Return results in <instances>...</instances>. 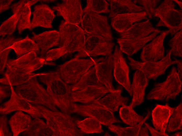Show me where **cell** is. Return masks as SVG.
<instances>
[{
	"mask_svg": "<svg viewBox=\"0 0 182 136\" xmlns=\"http://www.w3.org/2000/svg\"><path fill=\"white\" fill-rule=\"evenodd\" d=\"M14 50L18 58L32 52H36L39 49L37 44L27 35L23 39L15 42L8 48Z\"/></svg>",
	"mask_w": 182,
	"mask_h": 136,
	"instance_id": "23",
	"label": "cell"
},
{
	"mask_svg": "<svg viewBox=\"0 0 182 136\" xmlns=\"http://www.w3.org/2000/svg\"><path fill=\"white\" fill-rule=\"evenodd\" d=\"M1 95L3 96L5 95H8L10 94V89L9 87L8 86H1L0 87Z\"/></svg>",
	"mask_w": 182,
	"mask_h": 136,
	"instance_id": "36",
	"label": "cell"
},
{
	"mask_svg": "<svg viewBox=\"0 0 182 136\" xmlns=\"http://www.w3.org/2000/svg\"><path fill=\"white\" fill-rule=\"evenodd\" d=\"M176 63L178 65V74L179 78L182 81V63L181 60L176 59Z\"/></svg>",
	"mask_w": 182,
	"mask_h": 136,
	"instance_id": "37",
	"label": "cell"
},
{
	"mask_svg": "<svg viewBox=\"0 0 182 136\" xmlns=\"http://www.w3.org/2000/svg\"><path fill=\"white\" fill-rule=\"evenodd\" d=\"M109 4L105 0H88L87 4L84 9L83 13L93 11L98 13H108L110 10L108 8Z\"/></svg>",
	"mask_w": 182,
	"mask_h": 136,
	"instance_id": "28",
	"label": "cell"
},
{
	"mask_svg": "<svg viewBox=\"0 0 182 136\" xmlns=\"http://www.w3.org/2000/svg\"><path fill=\"white\" fill-rule=\"evenodd\" d=\"M138 136H149L148 129L145 125L144 127H141V128L139 132Z\"/></svg>",
	"mask_w": 182,
	"mask_h": 136,
	"instance_id": "38",
	"label": "cell"
},
{
	"mask_svg": "<svg viewBox=\"0 0 182 136\" xmlns=\"http://www.w3.org/2000/svg\"><path fill=\"white\" fill-rule=\"evenodd\" d=\"M182 104L180 103L176 108L171 116L167 126L168 132L182 129Z\"/></svg>",
	"mask_w": 182,
	"mask_h": 136,
	"instance_id": "27",
	"label": "cell"
},
{
	"mask_svg": "<svg viewBox=\"0 0 182 136\" xmlns=\"http://www.w3.org/2000/svg\"><path fill=\"white\" fill-rule=\"evenodd\" d=\"M110 3L109 17L113 18L119 14L146 11L143 7L137 5L130 0H109Z\"/></svg>",
	"mask_w": 182,
	"mask_h": 136,
	"instance_id": "20",
	"label": "cell"
},
{
	"mask_svg": "<svg viewBox=\"0 0 182 136\" xmlns=\"http://www.w3.org/2000/svg\"><path fill=\"white\" fill-rule=\"evenodd\" d=\"M81 89L78 101L84 103L97 101L106 93L110 92L104 86H90Z\"/></svg>",
	"mask_w": 182,
	"mask_h": 136,
	"instance_id": "22",
	"label": "cell"
},
{
	"mask_svg": "<svg viewBox=\"0 0 182 136\" xmlns=\"http://www.w3.org/2000/svg\"><path fill=\"white\" fill-rule=\"evenodd\" d=\"M34 9L30 30L37 26L52 28V22L55 16L54 11L45 4L36 5Z\"/></svg>",
	"mask_w": 182,
	"mask_h": 136,
	"instance_id": "15",
	"label": "cell"
},
{
	"mask_svg": "<svg viewBox=\"0 0 182 136\" xmlns=\"http://www.w3.org/2000/svg\"><path fill=\"white\" fill-rule=\"evenodd\" d=\"M161 31L154 28L149 20L136 23L127 30L120 32L117 39L122 52L130 56L137 52Z\"/></svg>",
	"mask_w": 182,
	"mask_h": 136,
	"instance_id": "1",
	"label": "cell"
},
{
	"mask_svg": "<svg viewBox=\"0 0 182 136\" xmlns=\"http://www.w3.org/2000/svg\"><path fill=\"white\" fill-rule=\"evenodd\" d=\"M95 64L96 75L99 81L110 92L115 91L116 89L112 84V71L114 65L113 54L96 59Z\"/></svg>",
	"mask_w": 182,
	"mask_h": 136,
	"instance_id": "13",
	"label": "cell"
},
{
	"mask_svg": "<svg viewBox=\"0 0 182 136\" xmlns=\"http://www.w3.org/2000/svg\"><path fill=\"white\" fill-rule=\"evenodd\" d=\"M12 49L8 48L0 51V73L3 72L7 63V58L9 53Z\"/></svg>",
	"mask_w": 182,
	"mask_h": 136,
	"instance_id": "33",
	"label": "cell"
},
{
	"mask_svg": "<svg viewBox=\"0 0 182 136\" xmlns=\"http://www.w3.org/2000/svg\"><path fill=\"white\" fill-rule=\"evenodd\" d=\"M81 23L82 29L86 33L113 40L111 27L107 16L90 11L85 14Z\"/></svg>",
	"mask_w": 182,
	"mask_h": 136,
	"instance_id": "6",
	"label": "cell"
},
{
	"mask_svg": "<svg viewBox=\"0 0 182 136\" xmlns=\"http://www.w3.org/2000/svg\"><path fill=\"white\" fill-rule=\"evenodd\" d=\"M151 15L160 19L156 26L167 27L170 30L171 35L176 34L182 29L181 10L175 8L173 0H164L152 11Z\"/></svg>",
	"mask_w": 182,
	"mask_h": 136,
	"instance_id": "4",
	"label": "cell"
},
{
	"mask_svg": "<svg viewBox=\"0 0 182 136\" xmlns=\"http://www.w3.org/2000/svg\"><path fill=\"white\" fill-rule=\"evenodd\" d=\"M172 51L170 50L161 60L155 62L137 61L128 57L129 64L132 69L142 72L148 79L155 80L159 76L163 74L167 69L172 64H176V61L171 58Z\"/></svg>",
	"mask_w": 182,
	"mask_h": 136,
	"instance_id": "7",
	"label": "cell"
},
{
	"mask_svg": "<svg viewBox=\"0 0 182 136\" xmlns=\"http://www.w3.org/2000/svg\"><path fill=\"white\" fill-rule=\"evenodd\" d=\"M182 81L176 68L172 67L164 82L156 84L147 95L148 99L168 101L175 99L181 91Z\"/></svg>",
	"mask_w": 182,
	"mask_h": 136,
	"instance_id": "5",
	"label": "cell"
},
{
	"mask_svg": "<svg viewBox=\"0 0 182 136\" xmlns=\"http://www.w3.org/2000/svg\"><path fill=\"white\" fill-rule=\"evenodd\" d=\"M114 61L113 74L116 81L122 86L130 96L132 95L129 77V70L122 52L116 46L113 54Z\"/></svg>",
	"mask_w": 182,
	"mask_h": 136,
	"instance_id": "12",
	"label": "cell"
},
{
	"mask_svg": "<svg viewBox=\"0 0 182 136\" xmlns=\"http://www.w3.org/2000/svg\"><path fill=\"white\" fill-rule=\"evenodd\" d=\"M145 125L149 131L152 136H168V135L166 133H163L158 131L154 129L148 123L144 122Z\"/></svg>",
	"mask_w": 182,
	"mask_h": 136,
	"instance_id": "34",
	"label": "cell"
},
{
	"mask_svg": "<svg viewBox=\"0 0 182 136\" xmlns=\"http://www.w3.org/2000/svg\"><path fill=\"white\" fill-rule=\"evenodd\" d=\"M174 1L175 2H176V3H177L180 6V7L181 8L182 7V3L181 2H180L179 1H178L176 0L175 1V0H174Z\"/></svg>",
	"mask_w": 182,
	"mask_h": 136,
	"instance_id": "40",
	"label": "cell"
},
{
	"mask_svg": "<svg viewBox=\"0 0 182 136\" xmlns=\"http://www.w3.org/2000/svg\"><path fill=\"white\" fill-rule=\"evenodd\" d=\"M148 83V79L145 75L140 71H136L131 86L133 98L130 105L133 108L144 101L145 90Z\"/></svg>",
	"mask_w": 182,
	"mask_h": 136,
	"instance_id": "17",
	"label": "cell"
},
{
	"mask_svg": "<svg viewBox=\"0 0 182 136\" xmlns=\"http://www.w3.org/2000/svg\"><path fill=\"white\" fill-rule=\"evenodd\" d=\"M91 103L78 106V112L83 116L95 118L105 126L120 122L115 118L112 111L96 103Z\"/></svg>",
	"mask_w": 182,
	"mask_h": 136,
	"instance_id": "9",
	"label": "cell"
},
{
	"mask_svg": "<svg viewBox=\"0 0 182 136\" xmlns=\"http://www.w3.org/2000/svg\"><path fill=\"white\" fill-rule=\"evenodd\" d=\"M32 39L41 50V54L43 55L50 48L58 45L60 42V35L55 30L45 31L38 34L33 32Z\"/></svg>",
	"mask_w": 182,
	"mask_h": 136,
	"instance_id": "19",
	"label": "cell"
},
{
	"mask_svg": "<svg viewBox=\"0 0 182 136\" xmlns=\"http://www.w3.org/2000/svg\"><path fill=\"white\" fill-rule=\"evenodd\" d=\"M13 1L12 0H0V13L8 9L9 8L11 3Z\"/></svg>",
	"mask_w": 182,
	"mask_h": 136,
	"instance_id": "35",
	"label": "cell"
},
{
	"mask_svg": "<svg viewBox=\"0 0 182 136\" xmlns=\"http://www.w3.org/2000/svg\"><path fill=\"white\" fill-rule=\"evenodd\" d=\"M38 0H21L13 4L11 6L13 13H18L19 15L17 24L18 33H21L24 30H30L31 22L30 17L31 14L30 7Z\"/></svg>",
	"mask_w": 182,
	"mask_h": 136,
	"instance_id": "14",
	"label": "cell"
},
{
	"mask_svg": "<svg viewBox=\"0 0 182 136\" xmlns=\"http://www.w3.org/2000/svg\"><path fill=\"white\" fill-rule=\"evenodd\" d=\"M150 112L149 111L143 120L138 124L134 126L122 127L118 126L112 124L108 126L109 130L119 136H138L141 128L143 124L150 116Z\"/></svg>",
	"mask_w": 182,
	"mask_h": 136,
	"instance_id": "24",
	"label": "cell"
},
{
	"mask_svg": "<svg viewBox=\"0 0 182 136\" xmlns=\"http://www.w3.org/2000/svg\"><path fill=\"white\" fill-rule=\"evenodd\" d=\"M171 47V54L182 57V31L181 30L175 34L169 42Z\"/></svg>",
	"mask_w": 182,
	"mask_h": 136,
	"instance_id": "30",
	"label": "cell"
},
{
	"mask_svg": "<svg viewBox=\"0 0 182 136\" xmlns=\"http://www.w3.org/2000/svg\"><path fill=\"white\" fill-rule=\"evenodd\" d=\"M77 123L78 126L83 133L87 134L101 133L103 132L101 123L95 118H87L83 121H78Z\"/></svg>",
	"mask_w": 182,
	"mask_h": 136,
	"instance_id": "26",
	"label": "cell"
},
{
	"mask_svg": "<svg viewBox=\"0 0 182 136\" xmlns=\"http://www.w3.org/2000/svg\"><path fill=\"white\" fill-rule=\"evenodd\" d=\"M119 115L124 123L131 126L138 124L144 118L143 116L136 113L130 105L122 106L120 109Z\"/></svg>",
	"mask_w": 182,
	"mask_h": 136,
	"instance_id": "25",
	"label": "cell"
},
{
	"mask_svg": "<svg viewBox=\"0 0 182 136\" xmlns=\"http://www.w3.org/2000/svg\"><path fill=\"white\" fill-rule=\"evenodd\" d=\"M44 61V59L38 57L34 52L15 59L9 60L6 65L5 77L12 85L22 84L38 75L32 72L41 67Z\"/></svg>",
	"mask_w": 182,
	"mask_h": 136,
	"instance_id": "2",
	"label": "cell"
},
{
	"mask_svg": "<svg viewBox=\"0 0 182 136\" xmlns=\"http://www.w3.org/2000/svg\"><path fill=\"white\" fill-rule=\"evenodd\" d=\"M158 0H134L133 2L136 4L138 3L143 6L147 13V15L151 16L152 11L156 8L159 2Z\"/></svg>",
	"mask_w": 182,
	"mask_h": 136,
	"instance_id": "31",
	"label": "cell"
},
{
	"mask_svg": "<svg viewBox=\"0 0 182 136\" xmlns=\"http://www.w3.org/2000/svg\"><path fill=\"white\" fill-rule=\"evenodd\" d=\"M114 43L112 40L100 36L89 35L85 32V56H108L112 50Z\"/></svg>",
	"mask_w": 182,
	"mask_h": 136,
	"instance_id": "8",
	"label": "cell"
},
{
	"mask_svg": "<svg viewBox=\"0 0 182 136\" xmlns=\"http://www.w3.org/2000/svg\"><path fill=\"white\" fill-rule=\"evenodd\" d=\"M122 92V89L118 88L101 99L93 102L99 104L113 112L117 111L119 106L126 105L129 100L128 98L121 95Z\"/></svg>",
	"mask_w": 182,
	"mask_h": 136,
	"instance_id": "21",
	"label": "cell"
},
{
	"mask_svg": "<svg viewBox=\"0 0 182 136\" xmlns=\"http://www.w3.org/2000/svg\"><path fill=\"white\" fill-rule=\"evenodd\" d=\"M147 15L146 11L118 15L112 18L111 25L116 31L121 32L130 28L134 23L146 19Z\"/></svg>",
	"mask_w": 182,
	"mask_h": 136,
	"instance_id": "16",
	"label": "cell"
},
{
	"mask_svg": "<svg viewBox=\"0 0 182 136\" xmlns=\"http://www.w3.org/2000/svg\"><path fill=\"white\" fill-rule=\"evenodd\" d=\"M60 47L51 49L50 54L55 59L67 53L79 51L78 57H84L85 32L78 25L63 20L59 27Z\"/></svg>",
	"mask_w": 182,
	"mask_h": 136,
	"instance_id": "3",
	"label": "cell"
},
{
	"mask_svg": "<svg viewBox=\"0 0 182 136\" xmlns=\"http://www.w3.org/2000/svg\"><path fill=\"white\" fill-rule=\"evenodd\" d=\"M8 36L5 38L2 37L1 38L0 51L7 48L12 46L15 42L21 39L16 38L13 36Z\"/></svg>",
	"mask_w": 182,
	"mask_h": 136,
	"instance_id": "32",
	"label": "cell"
},
{
	"mask_svg": "<svg viewBox=\"0 0 182 136\" xmlns=\"http://www.w3.org/2000/svg\"><path fill=\"white\" fill-rule=\"evenodd\" d=\"M175 109L167 104L165 105H156L151 114L152 123L155 129L166 133L169 120Z\"/></svg>",
	"mask_w": 182,
	"mask_h": 136,
	"instance_id": "18",
	"label": "cell"
},
{
	"mask_svg": "<svg viewBox=\"0 0 182 136\" xmlns=\"http://www.w3.org/2000/svg\"><path fill=\"white\" fill-rule=\"evenodd\" d=\"M53 9L57 11V15L62 16L67 22L77 25L81 22L83 12L80 0H63L61 3L57 4Z\"/></svg>",
	"mask_w": 182,
	"mask_h": 136,
	"instance_id": "10",
	"label": "cell"
},
{
	"mask_svg": "<svg viewBox=\"0 0 182 136\" xmlns=\"http://www.w3.org/2000/svg\"><path fill=\"white\" fill-rule=\"evenodd\" d=\"M19 15L17 12L2 23L0 27V35L4 37L6 35L10 36L15 30L18 23Z\"/></svg>",
	"mask_w": 182,
	"mask_h": 136,
	"instance_id": "29",
	"label": "cell"
},
{
	"mask_svg": "<svg viewBox=\"0 0 182 136\" xmlns=\"http://www.w3.org/2000/svg\"><path fill=\"white\" fill-rule=\"evenodd\" d=\"M173 136H182V132H177L175 133L174 135H173Z\"/></svg>",
	"mask_w": 182,
	"mask_h": 136,
	"instance_id": "39",
	"label": "cell"
},
{
	"mask_svg": "<svg viewBox=\"0 0 182 136\" xmlns=\"http://www.w3.org/2000/svg\"><path fill=\"white\" fill-rule=\"evenodd\" d=\"M170 32L169 30L162 32L150 43L143 47L140 55L143 62H156L164 57L163 41L165 38Z\"/></svg>",
	"mask_w": 182,
	"mask_h": 136,
	"instance_id": "11",
	"label": "cell"
}]
</instances>
